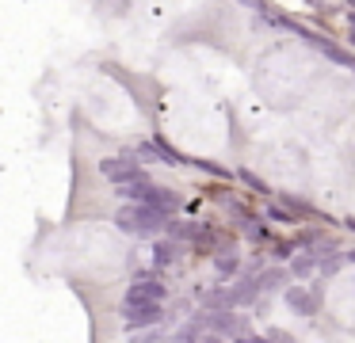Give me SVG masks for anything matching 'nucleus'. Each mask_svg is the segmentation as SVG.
Here are the masks:
<instances>
[{"mask_svg":"<svg viewBox=\"0 0 355 343\" xmlns=\"http://www.w3.org/2000/svg\"><path fill=\"white\" fill-rule=\"evenodd\" d=\"M111 221H115V229H123L126 236H141V240H149V236H161L168 233V213L153 210V206H141V202H123L115 213H111Z\"/></svg>","mask_w":355,"mask_h":343,"instance_id":"obj_1","label":"nucleus"},{"mask_svg":"<svg viewBox=\"0 0 355 343\" xmlns=\"http://www.w3.org/2000/svg\"><path fill=\"white\" fill-rule=\"evenodd\" d=\"M256 297H260V282H256V274H241V279L230 286V301H233V309H237V305H252Z\"/></svg>","mask_w":355,"mask_h":343,"instance_id":"obj_9","label":"nucleus"},{"mask_svg":"<svg viewBox=\"0 0 355 343\" xmlns=\"http://www.w3.org/2000/svg\"><path fill=\"white\" fill-rule=\"evenodd\" d=\"M126 294L130 297H146V301H161L164 305V297H168V282L161 279V271H138L130 279V286H126Z\"/></svg>","mask_w":355,"mask_h":343,"instance_id":"obj_5","label":"nucleus"},{"mask_svg":"<svg viewBox=\"0 0 355 343\" xmlns=\"http://www.w3.org/2000/svg\"><path fill=\"white\" fill-rule=\"evenodd\" d=\"M180 252H184L180 240H161V236H157L153 248H149V267H153V271H168V267L180 259Z\"/></svg>","mask_w":355,"mask_h":343,"instance_id":"obj_7","label":"nucleus"},{"mask_svg":"<svg viewBox=\"0 0 355 343\" xmlns=\"http://www.w3.org/2000/svg\"><path fill=\"white\" fill-rule=\"evenodd\" d=\"M161 328H141V335H134V343H161Z\"/></svg>","mask_w":355,"mask_h":343,"instance_id":"obj_13","label":"nucleus"},{"mask_svg":"<svg viewBox=\"0 0 355 343\" xmlns=\"http://www.w3.org/2000/svg\"><path fill=\"white\" fill-rule=\"evenodd\" d=\"M233 343H268V340H263V335H252V332H241Z\"/></svg>","mask_w":355,"mask_h":343,"instance_id":"obj_14","label":"nucleus"},{"mask_svg":"<svg viewBox=\"0 0 355 343\" xmlns=\"http://www.w3.org/2000/svg\"><path fill=\"white\" fill-rule=\"evenodd\" d=\"M161 317H164L161 301H146V297H130V294H123V301H119V320H123V328H130V332L157 328Z\"/></svg>","mask_w":355,"mask_h":343,"instance_id":"obj_2","label":"nucleus"},{"mask_svg":"<svg viewBox=\"0 0 355 343\" xmlns=\"http://www.w3.org/2000/svg\"><path fill=\"white\" fill-rule=\"evenodd\" d=\"M168 343H199V328H195V324L180 328V332H172V340H168Z\"/></svg>","mask_w":355,"mask_h":343,"instance_id":"obj_12","label":"nucleus"},{"mask_svg":"<svg viewBox=\"0 0 355 343\" xmlns=\"http://www.w3.org/2000/svg\"><path fill=\"white\" fill-rule=\"evenodd\" d=\"M347 38H352V42H355V15H352V19H347Z\"/></svg>","mask_w":355,"mask_h":343,"instance_id":"obj_16","label":"nucleus"},{"mask_svg":"<svg viewBox=\"0 0 355 343\" xmlns=\"http://www.w3.org/2000/svg\"><path fill=\"white\" fill-rule=\"evenodd\" d=\"M317 267H321V252H298V256H294V263H291V279L309 282L317 274Z\"/></svg>","mask_w":355,"mask_h":343,"instance_id":"obj_10","label":"nucleus"},{"mask_svg":"<svg viewBox=\"0 0 355 343\" xmlns=\"http://www.w3.org/2000/svg\"><path fill=\"white\" fill-rule=\"evenodd\" d=\"M283 301L291 313H298V317H313L317 309H321V282H291V286L283 290Z\"/></svg>","mask_w":355,"mask_h":343,"instance_id":"obj_3","label":"nucleus"},{"mask_svg":"<svg viewBox=\"0 0 355 343\" xmlns=\"http://www.w3.org/2000/svg\"><path fill=\"white\" fill-rule=\"evenodd\" d=\"M256 282H260V294H283L286 286H291V271H286L283 263H275V267H263L260 274H256Z\"/></svg>","mask_w":355,"mask_h":343,"instance_id":"obj_8","label":"nucleus"},{"mask_svg":"<svg viewBox=\"0 0 355 343\" xmlns=\"http://www.w3.org/2000/svg\"><path fill=\"white\" fill-rule=\"evenodd\" d=\"M199 343H230V340H225V335H214V332H202Z\"/></svg>","mask_w":355,"mask_h":343,"instance_id":"obj_15","label":"nucleus"},{"mask_svg":"<svg viewBox=\"0 0 355 343\" xmlns=\"http://www.w3.org/2000/svg\"><path fill=\"white\" fill-rule=\"evenodd\" d=\"M100 175L111 183V187H119V183H130V179H138V175H146V172H141L138 157H130V152H115V157L100 160Z\"/></svg>","mask_w":355,"mask_h":343,"instance_id":"obj_4","label":"nucleus"},{"mask_svg":"<svg viewBox=\"0 0 355 343\" xmlns=\"http://www.w3.org/2000/svg\"><path fill=\"white\" fill-rule=\"evenodd\" d=\"M237 267H241V252L237 248L214 252V271L222 274V279H233V274H237Z\"/></svg>","mask_w":355,"mask_h":343,"instance_id":"obj_11","label":"nucleus"},{"mask_svg":"<svg viewBox=\"0 0 355 343\" xmlns=\"http://www.w3.org/2000/svg\"><path fill=\"white\" fill-rule=\"evenodd\" d=\"M199 332H214V335H230V332H241V320L233 317V309H202L199 317L191 320Z\"/></svg>","mask_w":355,"mask_h":343,"instance_id":"obj_6","label":"nucleus"}]
</instances>
